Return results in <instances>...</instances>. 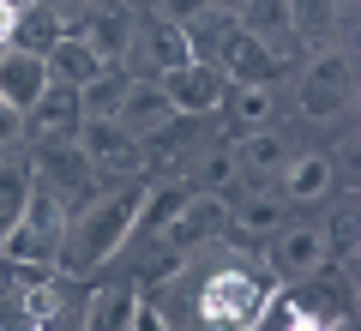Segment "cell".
Returning <instances> with one entry per match:
<instances>
[{
	"label": "cell",
	"instance_id": "ffe728a7",
	"mask_svg": "<svg viewBox=\"0 0 361 331\" xmlns=\"http://www.w3.org/2000/svg\"><path fill=\"white\" fill-rule=\"evenodd\" d=\"M25 199H30V163L0 157V241H6V235H13V223L25 217Z\"/></svg>",
	"mask_w": 361,
	"mask_h": 331
},
{
	"label": "cell",
	"instance_id": "5bb4252c",
	"mask_svg": "<svg viewBox=\"0 0 361 331\" xmlns=\"http://www.w3.org/2000/svg\"><path fill=\"white\" fill-rule=\"evenodd\" d=\"M42 61H49V78H54V85H73V90H85V85H90L97 73H109V66L97 61V54H90L85 42L73 37V30H66V37L54 42V49L42 54Z\"/></svg>",
	"mask_w": 361,
	"mask_h": 331
},
{
	"label": "cell",
	"instance_id": "f1b7e54d",
	"mask_svg": "<svg viewBox=\"0 0 361 331\" xmlns=\"http://www.w3.org/2000/svg\"><path fill=\"white\" fill-rule=\"evenodd\" d=\"M157 6H163V18H169V25H180V30H193L199 18L211 13L205 0H157Z\"/></svg>",
	"mask_w": 361,
	"mask_h": 331
},
{
	"label": "cell",
	"instance_id": "e0dca14e",
	"mask_svg": "<svg viewBox=\"0 0 361 331\" xmlns=\"http://www.w3.org/2000/svg\"><path fill=\"white\" fill-rule=\"evenodd\" d=\"M133 49H145V54H151V61H157V73H175V66L199 61V54H193V30L169 25V18H157V25L145 30V42H133Z\"/></svg>",
	"mask_w": 361,
	"mask_h": 331
},
{
	"label": "cell",
	"instance_id": "8d00e7d4",
	"mask_svg": "<svg viewBox=\"0 0 361 331\" xmlns=\"http://www.w3.org/2000/svg\"><path fill=\"white\" fill-rule=\"evenodd\" d=\"M0 6H6V13H25V6H37V0H0Z\"/></svg>",
	"mask_w": 361,
	"mask_h": 331
},
{
	"label": "cell",
	"instance_id": "d4e9b609",
	"mask_svg": "<svg viewBox=\"0 0 361 331\" xmlns=\"http://www.w3.org/2000/svg\"><path fill=\"white\" fill-rule=\"evenodd\" d=\"M235 109V121H241L247 133L253 127H265L271 121V109H277V97H271V85H229V97H223Z\"/></svg>",
	"mask_w": 361,
	"mask_h": 331
},
{
	"label": "cell",
	"instance_id": "5b68a950",
	"mask_svg": "<svg viewBox=\"0 0 361 331\" xmlns=\"http://www.w3.org/2000/svg\"><path fill=\"white\" fill-rule=\"evenodd\" d=\"M30 181H37V187H49L54 199L66 205V217H73V199L97 187V163L78 151V139H61V145H42V157L30 163Z\"/></svg>",
	"mask_w": 361,
	"mask_h": 331
},
{
	"label": "cell",
	"instance_id": "484cf974",
	"mask_svg": "<svg viewBox=\"0 0 361 331\" xmlns=\"http://www.w3.org/2000/svg\"><path fill=\"white\" fill-rule=\"evenodd\" d=\"M229 175H235V145H217V151L199 157V169L187 175V187H193V193H211V199H223Z\"/></svg>",
	"mask_w": 361,
	"mask_h": 331
},
{
	"label": "cell",
	"instance_id": "8992f818",
	"mask_svg": "<svg viewBox=\"0 0 361 331\" xmlns=\"http://www.w3.org/2000/svg\"><path fill=\"white\" fill-rule=\"evenodd\" d=\"M73 37L85 42L103 66H115L121 54H133V42H139V18H133L127 6H103V0H97V6L73 25Z\"/></svg>",
	"mask_w": 361,
	"mask_h": 331
},
{
	"label": "cell",
	"instance_id": "7c38bea8",
	"mask_svg": "<svg viewBox=\"0 0 361 331\" xmlns=\"http://www.w3.org/2000/svg\"><path fill=\"white\" fill-rule=\"evenodd\" d=\"M223 229H229V205H223V199H211V193H193V199H187V211H180L175 223H169V235H163V241L175 247L180 259H187L199 241H211V235H223Z\"/></svg>",
	"mask_w": 361,
	"mask_h": 331
},
{
	"label": "cell",
	"instance_id": "6da1fadb",
	"mask_svg": "<svg viewBox=\"0 0 361 331\" xmlns=\"http://www.w3.org/2000/svg\"><path fill=\"white\" fill-rule=\"evenodd\" d=\"M139 199L145 187L127 181V187L103 193V199H90L78 217H66V235H61V277H78V271H97L133 241V217H139Z\"/></svg>",
	"mask_w": 361,
	"mask_h": 331
},
{
	"label": "cell",
	"instance_id": "d590c367",
	"mask_svg": "<svg viewBox=\"0 0 361 331\" xmlns=\"http://www.w3.org/2000/svg\"><path fill=\"white\" fill-rule=\"evenodd\" d=\"M13 18H18V13H6V6H0V49L13 42Z\"/></svg>",
	"mask_w": 361,
	"mask_h": 331
},
{
	"label": "cell",
	"instance_id": "30bf717a",
	"mask_svg": "<svg viewBox=\"0 0 361 331\" xmlns=\"http://www.w3.org/2000/svg\"><path fill=\"white\" fill-rule=\"evenodd\" d=\"M78 151L97 163V175H103V169L109 175H133L139 157H145V145H133L115 121H85V127H78Z\"/></svg>",
	"mask_w": 361,
	"mask_h": 331
},
{
	"label": "cell",
	"instance_id": "52a82bcc",
	"mask_svg": "<svg viewBox=\"0 0 361 331\" xmlns=\"http://www.w3.org/2000/svg\"><path fill=\"white\" fill-rule=\"evenodd\" d=\"M175 121H180V115L169 109V97L157 90V78H151V85H139V78H133L127 97H121V109H115V127L127 133L133 145H151L157 133H169Z\"/></svg>",
	"mask_w": 361,
	"mask_h": 331
},
{
	"label": "cell",
	"instance_id": "ac0fdd59",
	"mask_svg": "<svg viewBox=\"0 0 361 331\" xmlns=\"http://www.w3.org/2000/svg\"><path fill=\"white\" fill-rule=\"evenodd\" d=\"M331 157H295V163L283 169V199H295V205H313V199H325L331 193Z\"/></svg>",
	"mask_w": 361,
	"mask_h": 331
},
{
	"label": "cell",
	"instance_id": "d6986e66",
	"mask_svg": "<svg viewBox=\"0 0 361 331\" xmlns=\"http://www.w3.org/2000/svg\"><path fill=\"white\" fill-rule=\"evenodd\" d=\"M0 259H13V265H49L54 271V259H61V235H42V229H30L25 217H18L13 235L0 241Z\"/></svg>",
	"mask_w": 361,
	"mask_h": 331
},
{
	"label": "cell",
	"instance_id": "603a6c76",
	"mask_svg": "<svg viewBox=\"0 0 361 331\" xmlns=\"http://www.w3.org/2000/svg\"><path fill=\"white\" fill-rule=\"evenodd\" d=\"M133 78H115V73H97L85 90H78V102H85V121H115L121 97H127Z\"/></svg>",
	"mask_w": 361,
	"mask_h": 331
},
{
	"label": "cell",
	"instance_id": "4fadbf2b",
	"mask_svg": "<svg viewBox=\"0 0 361 331\" xmlns=\"http://www.w3.org/2000/svg\"><path fill=\"white\" fill-rule=\"evenodd\" d=\"M187 199H193V187H187V181H163V187H145L139 217H133V235H139V241H163L169 223L187 211Z\"/></svg>",
	"mask_w": 361,
	"mask_h": 331
},
{
	"label": "cell",
	"instance_id": "277c9868",
	"mask_svg": "<svg viewBox=\"0 0 361 331\" xmlns=\"http://www.w3.org/2000/svg\"><path fill=\"white\" fill-rule=\"evenodd\" d=\"M157 90L169 97L175 115H217L223 97H229V78L211 61H187V66H175V73H157Z\"/></svg>",
	"mask_w": 361,
	"mask_h": 331
},
{
	"label": "cell",
	"instance_id": "d6a6232c",
	"mask_svg": "<svg viewBox=\"0 0 361 331\" xmlns=\"http://www.w3.org/2000/svg\"><path fill=\"white\" fill-rule=\"evenodd\" d=\"M337 247H343V253H355V211L337 217Z\"/></svg>",
	"mask_w": 361,
	"mask_h": 331
},
{
	"label": "cell",
	"instance_id": "9a60e30c",
	"mask_svg": "<svg viewBox=\"0 0 361 331\" xmlns=\"http://www.w3.org/2000/svg\"><path fill=\"white\" fill-rule=\"evenodd\" d=\"M66 37V18L61 13H49V6H25V13L13 18V42H6V49H18V54H49L54 42Z\"/></svg>",
	"mask_w": 361,
	"mask_h": 331
},
{
	"label": "cell",
	"instance_id": "7402d4cb",
	"mask_svg": "<svg viewBox=\"0 0 361 331\" xmlns=\"http://www.w3.org/2000/svg\"><path fill=\"white\" fill-rule=\"evenodd\" d=\"M235 235H277L283 229V193H259V199H241L229 211Z\"/></svg>",
	"mask_w": 361,
	"mask_h": 331
},
{
	"label": "cell",
	"instance_id": "ba28073f",
	"mask_svg": "<svg viewBox=\"0 0 361 331\" xmlns=\"http://www.w3.org/2000/svg\"><path fill=\"white\" fill-rule=\"evenodd\" d=\"M54 78H49V61L42 54H18V49H0V102L13 109L18 121L37 109V97L49 90Z\"/></svg>",
	"mask_w": 361,
	"mask_h": 331
},
{
	"label": "cell",
	"instance_id": "3957f363",
	"mask_svg": "<svg viewBox=\"0 0 361 331\" xmlns=\"http://www.w3.org/2000/svg\"><path fill=\"white\" fill-rule=\"evenodd\" d=\"M349 97H355V61H349V49H319L307 61V73H301V115L331 121L349 109Z\"/></svg>",
	"mask_w": 361,
	"mask_h": 331
},
{
	"label": "cell",
	"instance_id": "1f68e13d",
	"mask_svg": "<svg viewBox=\"0 0 361 331\" xmlns=\"http://www.w3.org/2000/svg\"><path fill=\"white\" fill-rule=\"evenodd\" d=\"M90 6H97V0H49V13H61V18H66V30H73L78 18L90 13Z\"/></svg>",
	"mask_w": 361,
	"mask_h": 331
},
{
	"label": "cell",
	"instance_id": "e575fe53",
	"mask_svg": "<svg viewBox=\"0 0 361 331\" xmlns=\"http://www.w3.org/2000/svg\"><path fill=\"white\" fill-rule=\"evenodd\" d=\"M205 6H211V13H223V18H235V13L247 6V0H205Z\"/></svg>",
	"mask_w": 361,
	"mask_h": 331
},
{
	"label": "cell",
	"instance_id": "4316f807",
	"mask_svg": "<svg viewBox=\"0 0 361 331\" xmlns=\"http://www.w3.org/2000/svg\"><path fill=\"white\" fill-rule=\"evenodd\" d=\"M25 319H30L37 331H54V325H61V271L25 289Z\"/></svg>",
	"mask_w": 361,
	"mask_h": 331
},
{
	"label": "cell",
	"instance_id": "4dcf8cb0",
	"mask_svg": "<svg viewBox=\"0 0 361 331\" xmlns=\"http://www.w3.org/2000/svg\"><path fill=\"white\" fill-rule=\"evenodd\" d=\"M127 331H169V319L157 313L151 301H139V307H133V325H127Z\"/></svg>",
	"mask_w": 361,
	"mask_h": 331
},
{
	"label": "cell",
	"instance_id": "f546056e",
	"mask_svg": "<svg viewBox=\"0 0 361 331\" xmlns=\"http://www.w3.org/2000/svg\"><path fill=\"white\" fill-rule=\"evenodd\" d=\"M42 277H54L49 265H13V259H0V283H13L18 295L30 289V283H42Z\"/></svg>",
	"mask_w": 361,
	"mask_h": 331
},
{
	"label": "cell",
	"instance_id": "7a4b0ae2",
	"mask_svg": "<svg viewBox=\"0 0 361 331\" xmlns=\"http://www.w3.org/2000/svg\"><path fill=\"white\" fill-rule=\"evenodd\" d=\"M265 277L247 265H223L199 283V301H193V325L199 331H253V319L265 313Z\"/></svg>",
	"mask_w": 361,
	"mask_h": 331
},
{
	"label": "cell",
	"instance_id": "836d02e7",
	"mask_svg": "<svg viewBox=\"0 0 361 331\" xmlns=\"http://www.w3.org/2000/svg\"><path fill=\"white\" fill-rule=\"evenodd\" d=\"M18 127H25V121H18L13 109H6V102H0V145H13V139H18Z\"/></svg>",
	"mask_w": 361,
	"mask_h": 331
},
{
	"label": "cell",
	"instance_id": "cb8c5ba5",
	"mask_svg": "<svg viewBox=\"0 0 361 331\" xmlns=\"http://www.w3.org/2000/svg\"><path fill=\"white\" fill-rule=\"evenodd\" d=\"M235 163H247V169H259V175H271V169H283L289 163V151H283V139L271 127H253L241 139V151H235Z\"/></svg>",
	"mask_w": 361,
	"mask_h": 331
},
{
	"label": "cell",
	"instance_id": "2e32d148",
	"mask_svg": "<svg viewBox=\"0 0 361 331\" xmlns=\"http://www.w3.org/2000/svg\"><path fill=\"white\" fill-rule=\"evenodd\" d=\"M235 25L253 42H265V49H277V42L295 37V30H289V0H247L241 13H235Z\"/></svg>",
	"mask_w": 361,
	"mask_h": 331
},
{
	"label": "cell",
	"instance_id": "9c48e42d",
	"mask_svg": "<svg viewBox=\"0 0 361 331\" xmlns=\"http://www.w3.org/2000/svg\"><path fill=\"white\" fill-rule=\"evenodd\" d=\"M331 259V235L325 229H277L271 235V271L277 277H313Z\"/></svg>",
	"mask_w": 361,
	"mask_h": 331
},
{
	"label": "cell",
	"instance_id": "44dd1931",
	"mask_svg": "<svg viewBox=\"0 0 361 331\" xmlns=\"http://www.w3.org/2000/svg\"><path fill=\"white\" fill-rule=\"evenodd\" d=\"M133 307H139V289H97L90 313H85V331H127Z\"/></svg>",
	"mask_w": 361,
	"mask_h": 331
},
{
	"label": "cell",
	"instance_id": "83f0119b",
	"mask_svg": "<svg viewBox=\"0 0 361 331\" xmlns=\"http://www.w3.org/2000/svg\"><path fill=\"white\" fill-rule=\"evenodd\" d=\"M289 30H295V42H325L331 37V0H289Z\"/></svg>",
	"mask_w": 361,
	"mask_h": 331
},
{
	"label": "cell",
	"instance_id": "8fae6325",
	"mask_svg": "<svg viewBox=\"0 0 361 331\" xmlns=\"http://www.w3.org/2000/svg\"><path fill=\"white\" fill-rule=\"evenodd\" d=\"M25 121L37 127V139H42V145H61V139H78V127H85V102H78V90H73V85H49Z\"/></svg>",
	"mask_w": 361,
	"mask_h": 331
}]
</instances>
